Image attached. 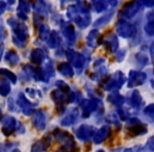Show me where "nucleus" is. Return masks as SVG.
Here are the masks:
<instances>
[{
	"mask_svg": "<svg viewBox=\"0 0 154 152\" xmlns=\"http://www.w3.org/2000/svg\"><path fill=\"white\" fill-rule=\"evenodd\" d=\"M8 24L11 26L12 31H13V37L12 40L13 43L17 48L21 49L24 48L28 42L29 39V29L23 22H20L17 18L15 17H10L8 19Z\"/></svg>",
	"mask_w": 154,
	"mask_h": 152,
	"instance_id": "f257e3e1",
	"label": "nucleus"
},
{
	"mask_svg": "<svg viewBox=\"0 0 154 152\" xmlns=\"http://www.w3.org/2000/svg\"><path fill=\"white\" fill-rule=\"evenodd\" d=\"M53 136L62 146V149L66 150V152H79V148L76 146L74 137L70 132L61 129H55Z\"/></svg>",
	"mask_w": 154,
	"mask_h": 152,
	"instance_id": "f03ea898",
	"label": "nucleus"
},
{
	"mask_svg": "<svg viewBox=\"0 0 154 152\" xmlns=\"http://www.w3.org/2000/svg\"><path fill=\"white\" fill-rule=\"evenodd\" d=\"M125 132L128 136L130 137H136L145 135L148 132L147 125L141 123L138 118L136 117H131L128 119V124L125 129Z\"/></svg>",
	"mask_w": 154,
	"mask_h": 152,
	"instance_id": "7ed1b4c3",
	"label": "nucleus"
},
{
	"mask_svg": "<svg viewBox=\"0 0 154 152\" xmlns=\"http://www.w3.org/2000/svg\"><path fill=\"white\" fill-rule=\"evenodd\" d=\"M125 82H126V77H125L124 73L122 71H116L112 76L107 78V80L103 82V90L111 91V92L117 91L122 88V85L125 84Z\"/></svg>",
	"mask_w": 154,
	"mask_h": 152,
	"instance_id": "20e7f679",
	"label": "nucleus"
},
{
	"mask_svg": "<svg viewBox=\"0 0 154 152\" xmlns=\"http://www.w3.org/2000/svg\"><path fill=\"white\" fill-rule=\"evenodd\" d=\"M116 32L122 38H132L137 34V28L128 20L119 19L116 23Z\"/></svg>",
	"mask_w": 154,
	"mask_h": 152,
	"instance_id": "39448f33",
	"label": "nucleus"
},
{
	"mask_svg": "<svg viewBox=\"0 0 154 152\" xmlns=\"http://www.w3.org/2000/svg\"><path fill=\"white\" fill-rule=\"evenodd\" d=\"M143 9L141 1H132V2H128L122 7V11L119 12V16L122 18L120 19H132L134 18L141 10Z\"/></svg>",
	"mask_w": 154,
	"mask_h": 152,
	"instance_id": "423d86ee",
	"label": "nucleus"
},
{
	"mask_svg": "<svg viewBox=\"0 0 154 152\" xmlns=\"http://www.w3.org/2000/svg\"><path fill=\"white\" fill-rule=\"evenodd\" d=\"M66 55L68 60L71 62L70 64L72 66V68L74 67V68L77 70V72L82 73L85 68V66H86V61H87L86 56H84L80 53H77V52H75L74 50H72V49L66 50Z\"/></svg>",
	"mask_w": 154,
	"mask_h": 152,
	"instance_id": "0eeeda50",
	"label": "nucleus"
},
{
	"mask_svg": "<svg viewBox=\"0 0 154 152\" xmlns=\"http://www.w3.org/2000/svg\"><path fill=\"white\" fill-rule=\"evenodd\" d=\"M80 107L82 110V117L88 118L92 113L103 110V105L100 101L94 98V99H85L80 101Z\"/></svg>",
	"mask_w": 154,
	"mask_h": 152,
	"instance_id": "6e6552de",
	"label": "nucleus"
},
{
	"mask_svg": "<svg viewBox=\"0 0 154 152\" xmlns=\"http://www.w3.org/2000/svg\"><path fill=\"white\" fill-rule=\"evenodd\" d=\"M16 104H17L18 107L21 109L22 113H23L26 116H31L36 112V110H35L36 104L29 101V99L26 97V95H24V93L20 92L19 94H18Z\"/></svg>",
	"mask_w": 154,
	"mask_h": 152,
	"instance_id": "1a4fd4ad",
	"label": "nucleus"
},
{
	"mask_svg": "<svg viewBox=\"0 0 154 152\" xmlns=\"http://www.w3.org/2000/svg\"><path fill=\"white\" fill-rule=\"evenodd\" d=\"M147 80V74L140 71L131 70L129 72L128 77V88H134L137 86H141Z\"/></svg>",
	"mask_w": 154,
	"mask_h": 152,
	"instance_id": "9d476101",
	"label": "nucleus"
},
{
	"mask_svg": "<svg viewBox=\"0 0 154 152\" xmlns=\"http://www.w3.org/2000/svg\"><path fill=\"white\" fill-rule=\"evenodd\" d=\"M95 133V128L90 125H80L76 130V137L82 141H89L93 138Z\"/></svg>",
	"mask_w": 154,
	"mask_h": 152,
	"instance_id": "9b49d317",
	"label": "nucleus"
},
{
	"mask_svg": "<svg viewBox=\"0 0 154 152\" xmlns=\"http://www.w3.org/2000/svg\"><path fill=\"white\" fill-rule=\"evenodd\" d=\"M16 123L17 120L15 119L14 116L7 115L5 118H2V126H1V132L5 136H11L15 132L16 129Z\"/></svg>",
	"mask_w": 154,
	"mask_h": 152,
	"instance_id": "f8f14e48",
	"label": "nucleus"
},
{
	"mask_svg": "<svg viewBox=\"0 0 154 152\" xmlns=\"http://www.w3.org/2000/svg\"><path fill=\"white\" fill-rule=\"evenodd\" d=\"M52 144V135L48 134L41 137L40 139L36 141L32 145L31 148V152H45L50 148Z\"/></svg>",
	"mask_w": 154,
	"mask_h": 152,
	"instance_id": "ddd939ff",
	"label": "nucleus"
},
{
	"mask_svg": "<svg viewBox=\"0 0 154 152\" xmlns=\"http://www.w3.org/2000/svg\"><path fill=\"white\" fill-rule=\"evenodd\" d=\"M103 45L105 47V49L110 53H115L116 51H118V47H119V42H118V38L116 36V34L110 33L107 36L103 37Z\"/></svg>",
	"mask_w": 154,
	"mask_h": 152,
	"instance_id": "4468645a",
	"label": "nucleus"
},
{
	"mask_svg": "<svg viewBox=\"0 0 154 152\" xmlns=\"http://www.w3.org/2000/svg\"><path fill=\"white\" fill-rule=\"evenodd\" d=\"M62 30V35L66 39L69 45H74L75 41H76V32H75V29L70 22H62L60 24Z\"/></svg>",
	"mask_w": 154,
	"mask_h": 152,
	"instance_id": "2eb2a0df",
	"label": "nucleus"
},
{
	"mask_svg": "<svg viewBox=\"0 0 154 152\" xmlns=\"http://www.w3.org/2000/svg\"><path fill=\"white\" fill-rule=\"evenodd\" d=\"M33 119H32V124L37 130L42 131L45 129L47 127V115L43 111L41 110H37L34 114H33Z\"/></svg>",
	"mask_w": 154,
	"mask_h": 152,
	"instance_id": "dca6fc26",
	"label": "nucleus"
},
{
	"mask_svg": "<svg viewBox=\"0 0 154 152\" xmlns=\"http://www.w3.org/2000/svg\"><path fill=\"white\" fill-rule=\"evenodd\" d=\"M78 117H79V111L77 108H72L68 111V113L64 115V117L60 120V124L63 127H69L74 125L75 123L78 120Z\"/></svg>",
	"mask_w": 154,
	"mask_h": 152,
	"instance_id": "f3484780",
	"label": "nucleus"
},
{
	"mask_svg": "<svg viewBox=\"0 0 154 152\" xmlns=\"http://www.w3.org/2000/svg\"><path fill=\"white\" fill-rule=\"evenodd\" d=\"M111 134V127L110 126H103L99 128L97 131H95L94 136H93V141H94L95 145H100L101 143L106 141Z\"/></svg>",
	"mask_w": 154,
	"mask_h": 152,
	"instance_id": "a211bd4d",
	"label": "nucleus"
},
{
	"mask_svg": "<svg viewBox=\"0 0 154 152\" xmlns=\"http://www.w3.org/2000/svg\"><path fill=\"white\" fill-rule=\"evenodd\" d=\"M51 98L57 107H64V104L68 103V93H63L59 90H53L51 92Z\"/></svg>",
	"mask_w": 154,
	"mask_h": 152,
	"instance_id": "6ab92c4d",
	"label": "nucleus"
},
{
	"mask_svg": "<svg viewBox=\"0 0 154 152\" xmlns=\"http://www.w3.org/2000/svg\"><path fill=\"white\" fill-rule=\"evenodd\" d=\"M72 21H74L79 29H86L91 23V15L90 14H82L79 12Z\"/></svg>",
	"mask_w": 154,
	"mask_h": 152,
	"instance_id": "aec40b11",
	"label": "nucleus"
},
{
	"mask_svg": "<svg viewBox=\"0 0 154 152\" xmlns=\"http://www.w3.org/2000/svg\"><path fill=\"white\" fill-rule=\"evenodd\" d=\"M143 104V99L140 95V92L137 90H134L131 93L130 97H129V105L135 110H139Z\"/></svg>",
	"mask_w": 154,
	"mask_h": 152,
	"instance_id": "412c9836",
	"label": "nucleus"
},
{
	"mask_svg": "<svg viewBox=\"0 0 154 152\" xmlns=\"http://www.w3.org/2000/svg\"><path fill=\"white\" fill-rule=\"evenodd\" d=\"M100 42H101V40H100V36H99L98 31H97L96 29L90 31L88 36H87V45L90 48L94 49V48H96Z\"/></svg>",
	"mask_w": 154,
	"mask_h": 152,
	"instance_id": "4be33fe9",
	"label": "nucleus"
},
{
	"mask_svg": "<svg viewBox=\"0 0 154 152\" xmlns=\"http://www.w3.org/2000/svg\"><path fill=\"white\" fill-rule=\"evenodd\" d=\"M45 54L43 50L35 49L31 52L30 59H31V61L34 64H36V66H40V64L45 61Z\"/></svg>",
	"mask_w": 154,
	"mask_h": 152,
	"instance_id": "5701e85b",
	"label": "nucleus"
},
{
	"mask_svg": "<svg viewBox=\"0 0 154 152\" xmlns=\"http://www.w3.org/2000/svg\"><path fill=\"white\" fill-rule=\"evenodd\" d=\"M108 101L112 105L116 106L117 108H122L125 104V97L118 93V91H113L108 95Z\"/></svg>",
	"mask_w": 154,
	"mask_h": 152,
	"instance_id": "b1692460",
	"label": "nucleus"
},
{
	"mask_svg": "<svg viewBox=\"0 0 154 152\" xmlns=\"http://www.w3.org/2000/svg\"><path fill=\"white\" fill-rule=\"evenodd\" d=\"M147 22L145 24V33L148 36H153L154 35V13L152 11L148 12L146 16Z\"/></svg>",
	"mask_w": 154,
	"mask_h": 152,
	"instance_id": "393cba45",
	"label": "nucleus"
},
{
	"mask_svg": "<svg viewBox=\"0 0 154 152\" xmlns=\"http://www.w3.org/2000/svg\"><path fill=\"white\" fill-rule=\"evenodd\" d=\"M114 13H115V10L112 9V10H110L109 12H107L105 15H103L101 17H99L97 20H95L94 28H100V26H106V24H108L110 21H111Z\"/></svg>",
	"mask_w": 154,
	"mask_h": 152,
	"instance_id": "a878e982",
	"label": "nucleus"
},
{
	"mask_svg": "<svg viewBox=\"0 0 154 152\" xmlns=\"http://www.w3.org/2000/svg\"><path fill=\"white\" fill-rule=\"evenodd\" d=\"M58 71L63 77L72 78L74 76V70L69 62H60L58 64Z\"/></svg>",
	"mask_w": 154,
	"mask_h": 152,
	"instance_id": "bb28decb",
	"label": "nucleus"
},
{
	"mask_svg": "<svg viewBox=\"0 0 154 152\" xmlns=\"http://www.w3.org/2000/svg\"><path fill=\"white\" fill-rule=\"evenodd\" d=\"M48 45L51 49H57L61 43V39H60V35L58 34L57 31H52L50 33V36L48 38Z\"/></svg>",
	"mask_w": 154,
	"mask_h": 152,
	"instance_id": "cd10ccee",
	"label": "nucleus"
},
{
	"mask_svg": "<svg viewBox=\"0 0 154 152\" xmlns=\"http://www.w3.org/2000/svg\"><path fill=\"white\" fill-rule=\"evenodd\" d=\"M5 59L11 67H16L20 61L19 55H18L17 52L14 51V50H10V51L7 52V54H5Z\"/></svg>",
	"mask_w": 154,
	"mask_h": 152,
	"instance_id": "c85d7f7f",
	"label": "nucleus"
},
{
	"mask_svg": "<svg viewBox=\"0 0 154 152\" xmlns=\"http://www.w3.org/2000/svg\"><path fill=\"white\" fill-rule=\"evenodd\" d=\"M90 7L96 13H101V12L107 11V9L109 8V1H106V0H96V1H92L90 3Z\"/></svg>",
	"mask_w": 154,
	"mask_h": 152,
	"instance_id": "c756f323",
	"label": "nucleus"
},
{
	"mask_svg": "<svg viewBox=\"0 0 154 152\" xmlns=\"http://www.w3.org/2000/svg\"><path fill=\"white\" fill-rule=\"evenodd\" d=\"M33 7H34L35 11H36V14L40 15L41 17L45 18L49 15V9L47 7V3L43 2V1H38L36 3H33Z\"/></svg>",
	"mask_w": 154,
	"mask_h": 152,
	"instance_id": "7c9ffc66",
	"label": "nucleus"
},
{
	"mask_svg": "<svg viewBox=\"0 0 154 152\" xmlns=\"http://www.w3.org/2000/svg\"><path fill=\"white\" fill-rule=\"evenodd\" d=\"M12 91L10 82L5 80V78H0V95L2 97H7L10 95Z\"/></svg>",
	"mask_w": 154,
	"mask_h": 152,
	"instance_id": "2f4dec72",
	"label": "nucleus"
},
{
	"mask_svg": "<svg viewBox=\"0 0 154 152\" xmlns=\"http://www.w3.org/2000/svg\"><path fill=\"white\" fill-rule=\"evenodd\" d=\"M0 76H2L5 80H10L13 85L17 82V76L15 75V73H13L12 71L8 70L5 68H0Z\"/></svg>",
	"mask_w": 154,
	"mask_h": 152,
	"instance_id": "473e14b6",
	"label": "nucleus"
},
{
	"mask_svg": "<svg viewBox=\"0 0 154 152\" xmlns=\"http://www.w3.org/2000/svg\"><path fill=\"white\" fill-rule=\"evenodd\" d=\"M50 33H51V30H50V26H48V24L42 23L38 28V36L40 40L47 41L50 36Z\"/></svg>",
	"mask_w": 154,
	"mask_h": 152,
	"instance_id": "72a5a7b5",
	"label": "nucleus"
},
{
	"mask_svg": "<svg viewBox=\"0 0 154 152\" xmlns=\"http://www.w3.org/2000/svg\"><path fill=\"white\" fill-rule=\"evenodd\" d=\"M135 58H136V62L140 67H145L149 64V58L143 52H138L135 54Z\"/></svg>",
	"mask_w": 154,
	"mask_h": 152,
	"instance_id": "f704fd0d",
	"label": "nucleus"
},
{
	"mask_svg": "<svg viewBox=\"0 0 154 152\" xmlns=\"http://www.w3.org/2000/svg\"><path fill=\"white\" fill-rule=\"evenodd\" d=\"M138 152H154V137L151 136L143 147H140Z\"/></svg>",
	"mask_w": 154,
	"mask_h": 152,
	"instance_id": "c9c22d12",
	"label": "nucleus"
},
{
	"mask_svg": "<svg viewBox=\"0 0 154 152\" xmlns=\"http://www.w3.org/2000/svg\"><path fill=\"white\" fill-rule=\"evenodd\" d=\"M43 72L45 73V75H47V77L51 78V77H54V75H55V70H54V66H53V62L51 61V60H49V61L47 62V64L45 66V68H43Z\"/></svg>",
	"mask_w": 154,
	"mask_h": 152,
	"instance_id": "e433bc0d",
	"label": "nucleus"
},
{
	"mask_svg": "<svg viewBox=\"0 0 154 152\" xmlns=\"http://www.w3.org/2000/svg\"><path fill=\"white\" fill-rule=\"evenodd\" d=\"M30 11H31L30 3L26 2V1H19V3H18V8H17V12L28 15V14L30 13Z\"/></svg>",
	"mask_w": 154,
	"mask_h": 152,
	"instance_id": "4c0bfd02",
	"label": "nucleus"
},
{
	"mask_svg": "<svg viewBox=\"0 0 154 152\" xmlns=\"http://www.w3.org/2000/svg\"><path fill=\"white\" fill-rule=\"evenodd\" d=\"M143 114L149 118L150 122H153L154 119V105L153 104H150L143 110Z\"/></svg>",
	"mask_w": 154,
	"mask_h": 152,
	"instance_id": "58836bf2",
	"label": "nucleus"
},
{
	"mask_svg": "<svg viewBox=\"0 0 154 152\" xmlns=\"http://www.w3.org/2000/svg\"><path fill=\"white\" fill-rule=\"evenodd\" d=\"M18 145V143H3L0 144V152H11L15 147Z\"/></svg>",
	"mask_w": 154,
	"mask_h": 152,
	"instance_id": "ea45409f",
	"label": "nucleus"
},
{
	"mask_svg": "<svg viewBox=\"0 0 154 152\" xmlns=\"http://www.w3.org/2000/svg\"><path fill=\"white\" fill-rule=\"evenodd\" d=\"M55 86L57 87V90H59V91H61V92H63V93H69L70 92V87H69V85L68 84H66L64 82H62V80H57V82H55Z\"/></svg>",
	"mask_w": 154,
	"mask_h": 152,
	"instance_id": "a19ab883",
	"label": "nucleus"
},
{
	"mask_svg": "<svg viewBox=\"0 0 154 152\" xmlns=\"http://www.w3.org/2000/svg\"><path fill=\"white\" fill-rule=\"evenodd\" d=\"M107 120L112 125H119V118L116 114H109L107 116Z\"/></svg>",
	"mask_w": 154,
	"mask_h": 152,
	"instance_id": "79ce46f5",
	"label": "nucleus"
},
{
	"mask_svg": "<svg viewBox=\"0 0 154 152\" xmlns=\"http://www.w3.org/2000/svg\"><path fill=\"white\" fill-rule=\"evenodd\" d=\"M117 113H118V118H119V119L126 120V119H128V118H129L128 112H127L125 109H122V108H118Z\"/></svg>",
	"mask_w": 154,
	"mask_h": 152,
	"instance_id": "37998d69",
	"label": "nucleus"
},
{
	"mask_svg": "<svg viewBox=\"0 0 154 152\" xmlns=\"http://www.w3.org/2000/svg\"><path fill=\"white\" fill-rule=\"evenodd\" d=\"M15 131H17L18 134H24V133H26V128H24V126L22 125L21 122H17V123H16Z\"/></svg>",
	"mask_w": 154,
	"mask_h": 152,
	"instance_id": "c03bdc74",
	"label": "nucleus"
},
{
	"mask_svg": "<svg viewBox=\"0 0 154 152\" xmlns=\"http://www.w3.org/2000/svg\"><path fill=\"white\" fill-rule=\"evenodd\" d=\"M125 56H126V50L125 49H122L116 53V60L118 62H122V60L125 59Z\"/></svg>",
	"mask_w": 154,
	"mask_h": 152,
	"instance_id": "a18cd8bd",
	"label": "nucleus"
},
{
	"mask_svg": "<svg viewBox=\"0 0 154 152\" xmlns=\"http://www.w3.org/2000/svg\"><path fill=\"white\" fill-rule=\"evenodd\" d=\"M42 20H43V17H41L40 15H38V14L35 13L34 14V23H35V26H40L41 24H42Z\"/></svg>",
	"mask_w": 154,
	"mask_h": 152,
	"instance_id": "49530a36",
	"label": "nucleus"
},
{
	"mask_svg": "<svg viewBox=\"0 0 154 152\" xmlns=\"http://www.w3.org/2000/svg\"><path fill=\"white\" fill-rule=\"evenodd\" d=\"M8 107H9L10 111H17V104H15V101L12 98H10L8 101Z\"/></svg>",
	"mask_w": 154,
	"mask_h": 152,
	"instance_id": "de8ad7c7",
	"label": "nucleus"
},
{
	"mask_svg": "<svg viewBox=\"0 0 154 152\" xmlns=\"http://www.w3.org/2000/svg\"><path fill=\"white\" fill-rule=\"evenodd\" d=\"M5 37H7V32L5 30V26L0 24V42H2L5 39Z\"/></svg>",
	"mask_w": 154,
	"mask_h": 152,
	"instance_id": "09e8293b",
	"label": "nucleus"
},
{
	"mask_svg": "<svg viewBox=\"0 0 154 152\" xmlns=\"http://www.w3.org/2000/svg\"><path fill=\"white\" fill-rule=\"evenodd\" d=\"M101 66H105V58H97L94 62V69L99 68Z\"/></svg>",
	"mask_w": 154,
	"mask_h": 152,
	"instance_id": "8fccbe9b",
	"label": "nucleus"
},
{
	"mask_svg": "<svg viewBox=\"0 0 154 152\" xmlns=\"http://www.w3.org/2000/svg\"><path fill=\"white\" fill-rule=\"evenodd\" d=\"M5 10H7V2H5V1H0V16L5 13Z\"/></svg>",
	"mask_w": 154,
	"mask_h": 152,
	"instance_id": "3c124183",
	"label": "nucleus"
},
{
	"mask_svg": "<svg viewBox=\"0 0 154 152\" xmlns=\"http://www.w3.org/2000/svg\"><path fill=\"white\" fill-rule=\"evenodd\" d=\"M17 16H18L19 19L23 20V21L28 20V15H26V14H23V13H19V12H17Z\"/></svg>",
	"mask_w": 154,
	"mask_h": 152,
	"instance_id": "603ef678",
	"label": "nucleus"
},
{
	"mask_svg": "<svg viewBox=\"0 0 154 152\" xmlns=\"http://www.w3.org/2000/svg\"><path fill=\"white\" fill-rule=\"evenodd\" d=\"M143 3V7H148V8H152L154 5L153 1H141Z\"/></svg>",
	"mask_w": 154,
	"mask_h": 152,
	"instance_id": "864d4df0",
	"label": "nucleus"
},
{
	"mask_svg": "<svg viewBox=\"0 0 154 152\" xmlns=\"http://www.w3.org/2000/svg\"><path fill=\"white\" fill-rule=\"evenodd\" d=\"M3 49H5V45H3V43L1 45H0V60H1V58H2V54H3Z\"/></svg>",
	"mask_w": 154,
	"mask_h": 152,
	"instance_id": "5fc2aeb1",
	"label": "nucleus"
},
{
	"mask_svg": "<svg viewBox=\"0 0 154 152\" xmlns=\"http://www.w3.org/2000/svg\"><path fill=\"white\" fill-rule=\"evenodd\" d=\"M150 53H151V58H153V43L150 45Z\"/></svg>",
	"mask_w": 154,
	"mask_h": 152,
	"instance_id": "6e6d98bb",
	"label": "nucleus"
},
{
	"mask_svg": "<svg viewBox=\"0 0 154 152\" xmlns=\"http://www.w3.org/2000/svg\"><path fill=\"white\" fill-rule=\"evenodd\" d=\"M2 119V109H1V107H0V120Z\"/></svg>",
	"mask_w": 154,
	"mask_h": 152,
	"instance_id": "4d7b16f0",
	"label": "nucleus"
},
{
	"mask_svg": "<svg viewBox=\"0 0 154 152\" xmlns=\"http://www.w3.org/2000/svg\"><path fill=\"white\" fill-rule=\"evenodd\" d=\"M11 152H21V151H20L19 149H16V148H15V149H13V150H12Z\"/></svg>",
	"mask_w": 154,
	"mask_h": 152,
	"instance_id": "13d9d810",
	"label": "nucleus"
},
{
	"mask_svg": "<svg viewBox=\"0 0 154 152\" xmlns=\"http://www.w3.org/2000/svg\"><path fill=\"white\" fill-rule=\"evenodd\" d=\"M55 152H66V150H63V149H59V150H57V151H55Z\"/></svg>",
	"mask_w": 154,
	"mask_h": 152,
	"instance_id": "bf43d9fd",
	"label": "nucleus"
},
{
	"mask_svg": "<svg viewBox=\"0 0 154 152\" xmlns=\"http://www.w3.org/2000/svg\"><path fill=\"white\" fill-rule=\"evenodd\" d=\"M15 3V1H9V5H14Z\"/></svg>",
	"mask_w": 154,
	"mask_h": 152,
	"instance_id": "052dcab7",
	"label": "nucleus"
},
{
	"mask_svg": "<svg viewBox=\"0 0 154 152\" xmlns=\"http://www.w3.org/2000/svg\"><path fill=\"white\" fill-rule=\"evenodd\" d=\"M96 152H106L105 150H98V151H96Z\"/></svg>",
	"mask_w": 154,
	"mask_h": 152,
	"instance_id": "680f3d73",
	"label": "nucleus"
}]
</instances>
